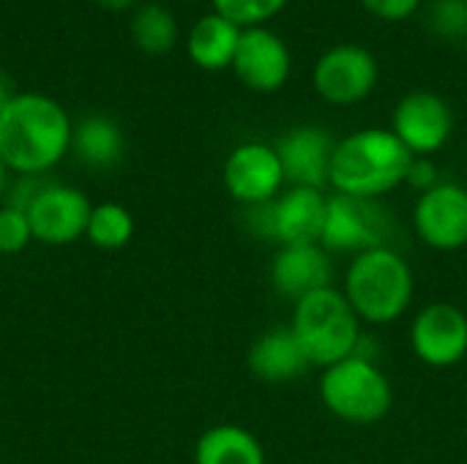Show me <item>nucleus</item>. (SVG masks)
Listing matches in <instances>:
<instances>
[{"label": "nucleus", "mask_w": 467, "mask_h": 464, "mask_svg": "<svg viewBox=\"0 0 467 464\" xmlns=\"http://www.w3.org/2000/svg\"><path fill=\"white\" fill-rule=\"evenodd\" d=\"M405 183L413 186V189H419L421 194L430 191L432 186H438L441 183V175H438L435 161L430 156H416L413 164H410V170H408V180Z\"/></svg>", "instance_id": "nucleus-27"}, {"label": "nucleus", "mask_w": 467, "mask_h": 464, "mask_svg": "<svg viewBox=\"0 0 467 464\" xmlns=\"http://www.w3.org/2000/svg\"><path fill=\"white\" fill-rule=\"evenodd\" d=\"M194 464H265V449L249 429L219 424L197 438Z\"/></svg>", "instance_id": "nucleus-20"}, {"label": "nucleus", "mask_w": 467, "mask_h": 464, "mask_svg": "<svg viewBox=\"0 0 467 464\" xmlns=\"http://www.w3.org/2000/svg\"><path fill=\"white\" fill-rule=\"evenodd\" d=\"M271 287L276 295H282L290 304H298L301 298L334 287V265L331 254L323 249V243H296V246H279L271 260Z\"/></svg>", "instance_id": "nucleus-16"}, {"label": "nucleus", "mask_w": 467, "mask_h": 464, "mask_svg": "<svg viewBox=\"0 0 467 464\" xmlns=\"http://www.w3.org/2000/svg\"><path fill=\"white\" fill-rule=\"evenodd\" d=\"M85 238L101 252H118L134 238V216L120 202H99L90 211Z\"/></svg>", "instance_id": "nucleus-22"}, {"label": "nucleus", "mask_w": 467, "mask_h": 464, "mask_svg": "<svg viewBox=\"0 0 467 464\" xmlns=\"http://www.w3.org/2000/svg\"><path fill=\"white\" fill-rule=\"evenodd\" d=\"M222 178L227 194L244 208L276 200L285 186L279 153L268 142H244L233 148L224 161Z\"/></svg>", "instance_id": "nucleus-12"}, {"label": "nucleus", "mask_w": 467, "mask_h": 464, "mask_svg": "<svg viewBox=\"0 0 467 464\" xmlns=\"http://www.w3.org/2000/svg\"><path fill=\"white\" fill-rule=\"evenodd\" d=\"M33 227L25 211L0 205V254H22L33 243Z\"/></svg>", "instance_id": "nucleus-24"}, {"label": "nucleus", "mask_w": 467, "mask_h": 464, "mask_svg": "<svg viewBox=\"0 0 467 464\" xmlns=\"http://www.w3.org/2000/svg\"><path fill=\"white\" fill-rule=\"evenodd\" d=\"M90 211L93 205L82 189L47 180L27 208L33 238L44 246H68L85 238Z\"/></svg>", "instance_id": "nucleus-10"}, {"label": "nucleus", "mask_w": 467, "mask_h": 464, "mask_svg": "<svg viewBox=\"0 0 467 464\" xmlns=\"http://www.w3.org/2000/svg\"><path fill=\"white\" fill-rule=\"evenodd\" d=\"M358 3L383 22H405L421 8V0H358Z\"/></svg>", "instance_id": "nucleus-26"}, {"label": "nucleus", "mask_w": 467, "mask_h": 464, "mask_svg": "<svg viewBox=\"0 0 467 464\" xmlns=\"http://www.w3.org/2000/svg\"><path fill=\"white\" fill-rule=\"evenodd\" d=\"M235 77L254 93H276L287 85L293 71L290 46L265 25L263 27H244L241 41L233 57Z\"/></svg>", "instance_id": "nucleus-14"}, {"label": "nucleus", "mask_w": 467, "mask_h": 464, "mask_svg": "<svg viewBox=\"0 0 467 464\" xmlns=\"http://www.w3.org/2000/svg\"><path fill=\"white\" fill-rule=\"evenodd\" d=\"M246 364H249V372L260 383H268V386H285V383L301 380L312 369L290 325H276L260 334L246 353Z\"/></svg>", "instance_id": "nucleus-17"}, {"label": "nucleus", "mask_w": 467, "mask_h": 464, "mask_svg": "<svg viewBox=\"0 0 467 464\" xmlns=\"http://www.w3.org/2000/svg\"><path fill=\"white\" fill-rule=\"evenodd\" d=\"M241 30L235 22H230L222 14H205L194 22V27L186 36V52L194 66L205 71H222L233 66Z\"/></svg>", "instance_id": "nucleus-19"}, {"label": "nucleus", "mask_w": 467, "mask_h": 464, "mask_svg": "<svg viewBox=\"0 0 467 464\" xmlns=\"http://www.w3.org/2000/svg\"><path fill=\"white\" fill-rule=\"evenodd\" d=\"M71 129L60 101L22 90L0 112V159L14 175H47L71 150Z\"/></svg>", "instance_id": "nucleus-1"}, {"label": "nucleus", "mask_w": 467, "mask_h": 464, "mask_svg": "<svg viewBox=\"0 0 467 464\" xmlns=\"http://www.w3.org/2000/svg\"><path fill=\"white\" fill-rule=\"evenodd\" d=\"M413 356L435 369L457 366L467 356V314L446 301H432L413 317Z\"/></svg>", "instance_id": "nucleus-13"}, {"label": "nucleus", "mask_w": 467, "mask_h": 464, "mask_svg": "<svg viewBox=\"0 0 467 464\" xmlns=\"http://www.w3.org/2000/svg\"><path fill=\"white\" fill-rule=\"evenodd\" d=\"M5 186H8V167H5L3 159H0V200H3V194H5Z\"/></svg>", "instance_id": "nucleus-30"}, {"label": "nucleus", "mask_w": 467, "mask_h": 464, "mask_svg": "<svg viewBox=\"0 0 467 464\" xmlns=\"http://www.w3.org/2000/svg\"><path fill=\"white\" fill-rule=\"evenodd\" d=\"M430 22L441 36H467L465 0H435L430 11Z\"/></svg>", "instance_id": "nucleus-25"}, {"label": "nucleus", "mask_w": 467, "mask_h": 464, "mask_svg": "<svg viewBox=\"0 0 467 464\" xmlns=\"http://www.w3.org/2000/svg\"><path fill=\"white\" fill-rule=\"evenodd\" d=\"M328 194L320 189L287 186L276 200L246 208V222L254 235L276 241L279 246L320 243L326 224Z\"/></svg>", "instance_id": "nucleus-7"}, {"label": "nucleus", "mask_w": 467, "mask_h": 464, "mask_svg": "<svg viewBox=\"0 0 467 464\" xmlns=\"http://www.w3.org/2000/svg\"><path fill=\"white\" fill-rule=\"evenodd\" d=\"M342 293L361 323L389 325L410 309L416 279L397 246H383L350 260Z\"/></svg>", "instance_id": "nucleus-3"}, {"label": "nucleus", "mask_w": 467, "mask_h": 464, "mask_svg": "<svg viewBox=\"0 0 467 464\" xmlns=\"http://www.w3.org/2000/svg\"><path fill=\"white\" fill-rule=\"evenodd\" d=\"M213 11L235 22L238 27H263L279 11L287 8L290 0H211Z\"/></svg>", "instance_id": "nucleus-23"}, {"label": "nucleus", "mask_w": 467, "mask_h": 464, "mask_svg": "<svg viewBox=\"0 0 467 464\" xmlns=\"http://www.w3.org/2000/svg\"><path fill=\"white\" fill-rule=\"evenodd\" d=\"M413 159L391 129H361L337 139L331 186L339 194L380 200L408 180Z\"/></svg>", "instance_id": "nucleus-2"}, {"label": "nucleus", "mask_w": 467, "mask_h": 464, "mask_svg": "<svg viewBox=\"0 0 467 464\" xmlns=\"http://www.w3.org/2000/svg\"><path fill=\"white\" fill-rule=\"evenodd\" d=\"M131 38L145 55H167L178 41V22L164 3H142L131 14Z\"/></svg>", "instance_id": "nucleus-21"}, {"label": "nucleus", "mask_w": 467, "mask_h": 464, "mask_svg": "<svg viewBox=\"0 0 467 464\" xmlns=\"http://www.w3.org/2000/svg\"><path fill=\"white\" fill-rule=\"evenodd\" d=\"M413 230L435 252H460L467 246V186L441 180L419 194L413 205Z\"/></svg>", "instance_id": "nucleus-9"}, {"label": "nucleus", "mask_w": 467, "mask_h": 464, "mask_svg": "<svg viewBox=\"0 0 467 464\" xmlns=\"http://www.w3.org/2000/svg\"><path fill=\"white\" fill-rule=\"evenodd\" d=\"M290 328L301 342L309 364L317 369H326L356 356L364 339L358 314L348 304L345 293L337 287L317 290L293 304Z\"/></svg>", "instance_id": "nucleus-4"}, {"label": "nucleus", "mask_w": 467, "mask_h": 464, "mask_svg": "<svg viewBox=\"0 0 467 464\" xmlns=\"http://www.w3.org/2000/svg\"><path fill=\"white\" fill-rule=\"evenodd\" d=\"M391 131L413 156H432L451 139L454 112L441 93L413 90L394 107Z\"/></svg>", "instance_id": "nucleus-11"}, {"label": "nucleus", "mask_w": 467, "mask_h": 464, "mask_svg": "<svg viewBox=\"0 0 467 464\" xmlns=\"http://www.w3.org/2000/svg\"><path fill=\"white\" fill-rule=\"evenodd\" d=\"M380 79V63L361 44H337L326 49L312 71V85L326 104L353 107L364 101Z\"/></svg>", "instance_id": "nucleus-8"}, {"label": "nucleus", "mask_w": 467, "mask_h": 464, "mask_svg": "<svg viewBox=\"0 0 467 464\" xmlns=\"http://www.w3.org/2000/svg\"><path fill=\"white\" fill-rule=\"evenodd\" d=\"M79 164L90 170H109L120 164L126 153V137L118 120L109 115H88L71 129V150Z\"/></svg>", "instance_id": "nucleus-18"}, {"label": "nucleus", "mask_w": 467, "mask_h": 464, "mask_svg": "<svg viewBox=\"0 0 467 464\" xmlns=\"http://www.w3.org/2000/svg\"><path fill=\"white\" fill-rule=\"evenodd\" d=\"M320 399L334 418L353 427H372L389 416L394 388L375 358L356 353L323 369Z\"/></svg>", "instance_id": "nucleus-5"}, {"label": "nucleus", "mask_w": 467, "mask_h": 464, "mask_svg": "<svg viewBox=\"0 0 467 464\" xmlns=\"http://www.w3.org/2000/svg\"><path fill=\"white\" fill-rule=\"evenodd\" d=\"M394 216L391 211L372 197L353 194H328L326 224L320 243L328 254H364L372 249L394 246Z\"/></svg>", "instance_id": "nucleus-6"}, {"label": "nucleus", "mask_w": 467, "mask_h": 464, "mask_svg": "<svg viewBox=\"0 0 467 464\" xmlns=\"http://www.w3.org/2000/svg\"><path fill=\"white\" fill-rule=\"evenodd\" d=\"M14 96H16V90H14V85H11V77L0 68V112L5 109V104H8Z\"/></svg>", "instance_id": "nucleus-28"}, {"label": "nucleus", "mask_w": 467, "mask_h": 464, "mask_svg": "<svg viewBox=\"0 0 467 464\" xmlns=\"http://www.w3.org/2000/svg\"><path fill=\"white\" fill-rule=\"evenodd\" d=\"M101 8H109V11H126V8H131L137 0H96Z\"/></svg>", "instance_id": "nucleus-29"}, {"label": "nucleus", "mask_w": 467, "mask_h": 464, "mask_svg": "<svg viewBox=\"0 0 467 464\" xmlns=\"http://www.w3.org/2000/svg\"><path fill=\"white\" fill-rule=\"evenodd\" d=\"M282 161L285 183L301 189H326L331 186V161L337 139L320 126H296L279 137L274 145Z\"/></svg>", "instance_id": "nucleus-15"}]
</instances>
